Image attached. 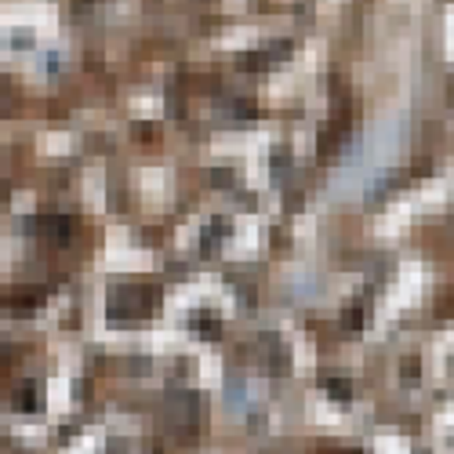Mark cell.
Here are the masks:
<instances>
[{"mask_svg":"<svg viewBox=\"0 0 454 454\" xmlns=\"http://www.w3.org/2000/svg\"><path fill=\"white\" fill-rule=\"evenodd\" d=\"M327 389H331V393H338V400H345L349 393H352V389H349V382H324Z\"/></svg>","mask_w":454,"mask_h":454,"instance_id":"obj_2","label":"cell"},{"mask_svg":"<svg viewBox=\"0 0 454 454\" xmlns=\"http://www.w3.org/2000/svg\"><path fill=\"white\" fill-rule=\"evenodd\" d=\"M15 407H19V411H36V407H41V385H36V382H26V385H22Z\"/></svg>","mask_w":454,"mask_h":454,"instance_id":"obj_1","label":"cell"}]
</instances>
